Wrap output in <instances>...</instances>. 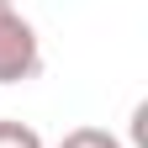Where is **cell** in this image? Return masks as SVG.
Wrapping results in <instances>:
<instances>
[{
  "label": "cell",
  "mask_w": 148,
  "mask_h": 148,
  "mask_svg": "<svg viewBox=\"0 0 148 148\" xmlns=\"http://www.w3.org/2000/svg\"><path fill=\"white\" fill-rule=\"evenodd\" d=\"M42 74V42L11 0H0V85H27Z\"/></svg>",
  "instance_id": "6da1fadb"
},
{
  "label": "cell",
  "mask_w": 148,
  "mask_h": 148,
  "mask_svg": "<svg viewBox=\"0 0 148 148\" xmlns=\"http://www.w3.org/2000/svg\"><path fill=\"white\" fill-rule=\"evenodd\" d=\"M58 148H122V138L106 132V127H74L58 138Z\"/></svg>",
  "instance_id": "7a4b0ae2"
},
{
  "label": "cell",
  "mask_w": 148,
  "mask_h": 148,
  "mask_svg": "<svg viewBox=\"0 0 148 148\" xmlns=\"http://www.w3.org/2000/svg\"><path fill=\"white\" fill-rule=\"evenodd\" d=\"M0 148H42V138H37V127H27V122L0 116Z\"/></svg>",
  "instance_id": "3957f363"
}]
</instances>
